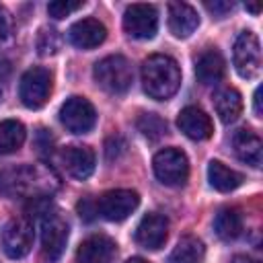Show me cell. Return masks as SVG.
Returning a JSON list of instances; mask_svg holds the SVG:
<instances>
[{"mask_svg": "<svg viewBox=\"0 0 263 263\" xmlns=\"http://www.w3.org/2000/svg\"><path fill=\"white\" fill-rule=\"evenodd\" d=\"M60 189V177L47 164H14L0 171V191L8 197L43 199Z\"/></svg>", "mask_w": 263, "mask_h": 263, "instance_id": "cell-1", "label": "cell"}, {"mask_svg": "<svg viewBox=\"0 0 263 263\" xmlns=\"http://www.w3.org/2000/svg\"><path fill=\"white\" fill-rule=\"evenodd\" d=\"M142 86L148 97L156 101L171 99L181 86V68L179 64L164 53H154L142 64Z\"/></svg>", "mask_w": 263, "mask_h": 263, "instance_id": "cell-2", "label": "cell"}, {"mask_svg": "<svg viewBox=\"0 0 263 263\" xmlns=\"http://www.w3.org/2000/svg\"><path fill=\"white\" fill-rule=\"evenodd\" d=\"M41 257L45 263H55L68 242L70 226L66 218L51 205L41 214Z\"/></svg>", "mask_w": 263, "mask_h": 263, "instance_id": "cell-3", "label": "cell"}, {"mask_svg": "<svg viewBox=\"0 0 263 263\" xmlns=\"http://www.w3.org/2000/svg\"><path fill=\"white\" fill-rule=\"evenodd\" d=\"M92 76L97 84L111 95H123L134 82L132 64L123 55H107L99 60L92 68Z\"/></svg>", "mask_w": 263, "mask_h": 263, "instance_id": "cell-4", "label": "cell"}, {"mask_svg": "<svg viewBox=\"0 0 263 263\" xmlns=\"http://www.w3.org/2000/svg\"><path fill=\"white\" fill-rule=\"evenodd\" d=\"M152 168H154L156 179L168 187L185 185V181L189 177L187 154L179 148H162L160 152H156L154 160H152Z\"/></svg>", "mask_w": 263, "mask_h": 263, "instance_id": "cell-5", "label": "cell"}, {"mask_svg": "<svg viewBox=\"0 0 263 263\" xmlns=\"http://www.w3.org/2000/svg\"><path fill=\"white\" fill-rule=\"evenodd\" d=\"M51 86H53L51 72L47 68L35 66L21 76L18 97L27 109H41L51 95Z\"/></svg>", "mask_w": 263, "mask_h": 263, "instance_id": "cell-6", "label": "cell"}, {"mask_svg": "<svg viewBox=\"0 0 263 263\" xmlns=\"http://www.w3.org/2000/svg\"><path fill=\"white\" fill-rule=\"evenodd\" d=\"M232 62L238 76L253 80L261 72V43L253 31L238 33L232 47Z\"/></svg>", "mask_w": 263, "mask_h": 263, "instance_id": "cell-7", "label": "cell"}, {"mask_svg": "<svg viewBox=\"0 0 263 263\" xmlns=\"http://www.w3.org/2000/svg\"><path fill=\"white\" fill-rule=\"evenodd\" d=\"M60 121L72 134H86L97 123V111L84 97H70L60 107Z\"/></svg>", "mask_w": 263, "mask_h": 263, "instance_id": "cell-8", "label": "cell"}, {"mask_svg": "<svg viewBox=\"0 0 263 263\" xmlns=\"http://www.w3.org/2000/svg\"><path fill=\"white\" fill-rule=\"evenodd\" d=\"M140 205V195L134 189H113L99 197L97 210L109 222H121Z\"/></svg>", "mask_w": 263, "mask_h": 263, "instance_id": "cell-9", "label": "cell"}, {"mask_svg": "<svg viewBox=\"0 0 263 263\" xmlns=\"http://www.w3.org/2000/svg\"><path fill=\"white\" fill-rule=\"evenodd\" d=\"M33 238H35L33 224L25 218H14L2 228L0 245L10 259H21L31 251Z\"/></svg>", "mask_w": 263, "mask_h": 263, "instance_id": "cell-10", "label": "cell"}, {"mask_svg": "<svg viewBox=\"0 0 263 263\" xmlns=\"http://www.w3.org/2000/svg\"><path fill=\"white\" fill-rule=\"evenodd\" d=\"M123 29L134 39H152L158 31V12L152 4H132L123 14Z\"/></svg>", "mask_w": 263, "mask_h": 263, "instance_id": "cell-11", "label": "cell"}, {"mask_svg": "<svg viewBox=\"0 0 263 263\" xmlns=\"http://www.w3.org/2000/svg\"><path fill=\"white\" fill-rule=\"evenodd\" d=\"M136 242L144 249L158 251L168 236V220L162 214H146L136 226Z\"/></svg>", "mask_w": 263, "mask_h": 263, "instance_id": "cell-12", "label": "cell"}, {"mask_svg": "<svg viewBox=\"0 0 263 263\" xmlns=\"http://www.w3.org/2000/svg\"><path fill=\"white\" fill-rule=\"evenodd\" d=\"M117 255V242L107 234H92L80 242L76 263H111Z\"/></svg>", "mask_w": 263, "mask_h": 263, "instance_id": "cell-13", "label": "cell"}, {"mask_svg": "<svg viewBox=\"0 0 263 263\" xmlns=\"http://www.w3.org/2000/svg\"><path fill=\"white\" fill-rule=\"evenodd\" d=\"M105 37H107L105 25L97 18H90V16L76 21L68 31L70 43L78 49H95L105 41Z\"/></svg>", "mask_w": 263, "mask_h": 263, "instance_id": "cell-14", "label": "cell"}, {"mask_svg": "<svg viewBox=\"0 0 263 263\" xmlns=\"http://www.w3.org/2000/svg\"><path fill=\"white\" fill-rule=\"evenodd\" d=\"M60 158H62V164L68 171V175L74 179H80V181L88 179L95 171V152L90 146H80V144L66 146L62 150Z\"/></svg>", "mask_w": 263, "mask_h": 263, "instance_id": "cell-15", "label": "cell"}, {"mask_svg": "<svg viewBox=\"0 0 263 263\" xmlns=\"http://www.w3.org/2000/svg\"><path fill=\"white\" fill-rule=\"evenodd\" d=\"M177 125L187 138L197 140V142L199 140H208L214 134V123H212L210 115L203 109L193 107V105L181 109V113L177 117Z\"/></svg>", "mask_w": 263, "mask_h": 263, "instance_id": "cell-16", "label": "cell"}, {"mask_svg": "<svg viewBox=\"0 0 263 263\" xmlns=\"http://www.w3.org/2000/svg\"><path fill=\"white\" fill-rule=\"evenodd\" d=\"M232 150L238 160L251 164V166H261V154H263V144L261 138L247 127H240L232 134Z\"/></svg>", "mask_w": 263, "mask_h": 263, "instance_id": "cell-17", "label": "cell"}, {"mask_svg": "<svg viewBox=\"0 0 263 263\" xmlns=\"http://www.w3.org/2000/svg\"><path fill=\"white\" fill-rule=\"evenodd\" d=\"M199 27L197 10L185 2H171L168 4V29L175 37L185 39Z\"/></svg>", "mask_w": 263, "mask_h": 263, "instance_id": "cell-18", "label": "cell"}, {"mask_svg": "<svg viewBox=\"0 0 263 263\" xmlns=\"http://www.w3.org/2000/svg\"><path fill=\"white\" fill-rule=\"evenodd\" d=\"M224 72H226V62L216 47H208L195 60V76L205 86L218 84L224 78Z\"/></svg>", "mask_w": 263, "mask_h": 263, "instance_id": "cell-19", "label": "cell"}, {"mask_svg": "<svg viewBox=\"0 0 263 263\" xmlns=\"http://www.w3.org/2000/svg\"><path fill=\"white\" fill-rule=\"evenodd\" d=\"M214 109L224 123H232L242 113V97L236 88H220L214 95Z\"/></svg>", "mask_w": 263, "mask_h": 263, "instance_id": "cell-20", "label": "cell"}, {"mask_svg": "<svg viewBox=\"0 0 263 263\" xmlns=\"http://www.w3.org/2000/svg\"><path fill=\"white\" fill-rule=\"evenodd\" d=\"M208 179H210V185H212L214 189L222 191V193L234 191V189L240 187L242 181H245V177H242L238 171L226 166V164L220 162V160H212V162L208 164Z\"/></svg>", "mask_w": 263, "mask_h": 263, "instance_id": "cell-21", "label": "cell"}, {"mask_svg": "<svg viewBox=\"0 0 263 263\" xmlns=\"http://www.w3.org/2000/svg\"><path fill=\"white\" fill-rule=\"evenodd\" d=\"M214 230L222 240H234L242 234V214L236 208H222L214 218Z\"/></svg>", "mask_w": 263, "mask_h": 263, "instance_id": "cell-22", "label": "cell"}, {"mask_svg": "<svg viewBox=\"0 0 263 263\" xmlns=\"http://www.w3.org/2000/svg\"><path fill=\"white\" fill-rule=\"evenodd\" d=\"M205 257V247L197 236H183L173 253L168 255V263H203Z\"/></svg>", "mask_w": 263, "mask_h": 263, "instance_id": "cell-23", "label": "cell"}, {"mask_svg": "<svg viewBox=\"0 0 263 263\" xmlns=\"http://www.w3.org/2000/svg\"><path fill=\"white\" fill-rule=\"evenodd\" d=\"M27 138L25 125L16 119H4L0 121V154H12L16 152Z\"/></svg>", "mask_w": 263, "mask_h": 263, "instance_id": "cell-24", "label": "cell"}, {"mask_svg": "<svg viewBox=\"0 0 263 263\" xmlns=\"http://www.w3.org/2000/svg\"><path fill=\"white\" fill-rule=\"evenodd\" d=\"M136 125H138V129L142 132V136H146L148 140H158V138H162L164 134H166V121L160 117V115H156V113H142L140 117H138V121H136Z\"/></svg>", "mask_w": 263, "mask_h": 263, "instance_id": "cell-25", "label": "cell"}, {"mask_svg": "<svg viewBox=\"0 0 263 263\" xmlns=\"http://www.w3.org/2000/svg\"><path fill=\"white\" fill-rule=\"evenodd\" d=\"M60 35L53 29H41L39 37H37V49L41 55H51L60 49Z\"/></svg>", "mask_w": 263, "mask_h": 263, "instance_id": "cell-26", "label": "cell"}, {"mask_svg": "<svg viewBox=\"0 0 263 263\" xmlns=\"http://www.w3.org/2000/svg\"><path fill=\"white\" fill-rule=\"evenodd\" d=\"M82 4H84V2H70V0H55V2H49V4H47V12H49V16H53V18H64V16H68V14H72L74 10H78V8H82Z\"/></svg>", "mask_w": 263, "mask_h": 263, "instance_id": "cell-27", "label": "cell"}, {"mask_svg": "<svg viewBox=\"0 0 263 263\" xmlns=\"http://www.w3.org/2000/svg\"><path fill=\"white\" fill-rule=\"evenodd\" d=\"M125 150V142L115 136V138H109L107 140V146H105V152H107V160H117L119 154Z\"/></svg>", "mask_w": 263, "mask_h": 263, "instance_id": "cell-28", "label": "cell"}, {"mask_svg": "<svg viewBox=\"0 0 263 263\" xmlns=\"http://www.w3.org/2000/svg\"><path fill=\"white\" fill-rule=\"evenodd\" d=\"M12 31V23H10V14L6 12L4 6H0V43H4L10 37Z\"/></svg>", "mask_w": 263, "mask_h": 263, "instance_id": "cell-29", "label": "cell"}, {"mask_svg": "<svg viewBox=\"0 0 263 263\" xmlns=\"http://www.w3.org/2000/svg\"><path fill=\"white\" fill-rule=\"evenodd\" d=\"M205 8H208L210 12H214V16L222 18L226 12H230V10L234 8V4H232V2H205Z\"/></svg>", "mask_w": 263, "mask_h": 263, "instance_id": "cell-30", "label": "cell"}, {"mask_svg": "<svg viewBox=\"0 0 263 263\" xmlns=\"http://www.w3.org/2000/svg\"><path fill=\"white\" fill-rule=\"evenodd\" d=\"M78 212H80V216H82L84 220H92V218H95V214H99L97 203H95V201H90V199H82V201L78 203Z\"/></svg>", "mask_w": 263, "mask_h": 263, "instance_id": "cell-31", "label": "cell"}, {"mask_svg": "<svg viewBox=\"0 0 263 263\" xmlns=\"http://www.w3.org/2000/svg\"><path fill=\"white\" fill-rule=\"evenodd\" d=\"M232 263H259V261H255V259H251L247 255H234L232 257Z\"/></svg>", "mask_w": 263, "mask_h": 263, "instance_id": "cell-32", "label": "cell"}, {"mask_svg": "<svg viewBox=\"0 0 263 263\" xmlns=\"http://www.w3.org/2000/svg\"><path fill=\"white\" fill-rule=\"evenodd\" d=\"M253 99H255V113L261 115V88L255 90V97Z\"/></svg>", "mask_w": 263, "mask_h": 263, "instance_id": "cell-33", "label": "cell"}, {"mask_svg": "<svg viewBox=\"0 0 263 263\" xmlns=\"http://www.w3.org/2000/svg\"><path fill=\"white\" fill-rule=\"evenodd\" d=\"M245 8H247L249 12H253V14H259V12H261V4H247Z\"/></svg>", "mask_w": 263, "mask_h": 263, "instance_id": "cell-34", "label": "cell"}, {"mask_svg": "<svg viewBox=\"0 0 263 263\" xmlns=\"http://www.w3.org/2000/svg\"><path fill=\"white\" fill-rule=\"evenodd\" d=\"M125 263H148L146 259H142V257H132V259H127Z\"/></svg>", "mask_w": 263, "mask_h": 263, "instance_id": "cell-35", "label": "cell"}]
</instances>
